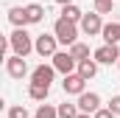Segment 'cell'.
Here are the masks:
<instances>
[{
  "label": "cell",
  "instance_id": "15",
  "mask_svg": "<svg viewBox=\"0 0 120 118\" xmlns=\"http://www.w3.org/2000/svg\"><path fill=\"white\" fill-rule=\"evenodd\" d=\"M48 93H50L48 84H39V82H31V84H28V96L34 98V101H45Z\"/></svg>",
  "mask_w": 120,
  "mask_h": 118
},
{
  "label": "cell",
  "instance_id": "9",
  "mask_svg": "<svg viewBox=\"0 0 120 118\" xmlns=\"http://www.w3.org/2000/svg\"><path fill=\"white\" fill-rule=\"evenodd\" d=\"M56 73H59V70L53 67V62H50V65L42 62V65H36V67L31 70V82H39V84H48V87H50V82H53Z\"/></svg>",
  "mask_w": 120,
  "mask_h": 118
},
{
  "label": "cell",
  "instance_id": "3",
  "mask_svg": "<svg viewBox=\"0 0 120 118\" xmlns=\"http://www.w3.org/2000/svg\"><path fill=\"white\" fill-rule=\"evenodd\" d=\"M34 51L39 54V56H53L56 51H59V39H56V34H39L36 39H34Z\"/></svg>",
  "mask_w": 120,
  "mask_h": 118
},
{
  "label": "cell",
  "instance_id": "26",
  "mask_svg": "<svg viewBox=\"0 0 120 118\" xmlns=\"http://www.w3.org/2000/svg\"><path fill=\"white\" fill-rule=\"evenodd\" d=\"M117 67H120V59H117Z\"/></svg>",
  "mask_w": 120,
  "mask_h": 118
},
{
  "label": "cell",
  "instance_id": "1",
  "mask_svg": "<svg viewBox=\"0 0 120 118\" xmlns=\"http://www.w3.org/2000/svg\"><path fill=\"white\" fill-rule=\"evenodd\" d=\"M53 34H56V39H59L61 45H73V42H78V34H81V25L78 23H73V20H64L59 17L56 20V25H53Z\"/></svg>",
  "mask_w": 120,
  "mask_h": 118
},
{
  "label": "cell",
  "instance_id": "23",
  "mask_svg": "<svg viewBox=\"0 0 120 118\" xmlns=\"http://www.w3.org/2000/svg\"><path fill=\"white\" fill-rule=\"evenodd\" d=\"M109 110H112L115 115H120V93H117V96H112V98H109Z\"/></svg>",
  "mask_w": 120,
  "mask_h": 118
},
{
  "label": "cell",
  "instance_id": "20",
  "mask_svg": "<svg viewBox=\"0 0 120 118\" xmlns=\"http://www.w3.org/2000/svg\"><path fill=\"white\" fill-rule=\"evenodd\" d=\"M95 11L98 14H112L115 11V0H95Z\"/></svg>",
  "mask_w": 120,
  "mask_h": 118
},
{
  "label": "cell",
  "instance_id": "17",
  "mask_svg": "<svg viewBox=\"0 0 120 118\" xmlns=\"http://www.w3.org/2000/svg\"><path fill=\"white\" fill-rule=\"evenodd\" d=\"M34 118H59V107H53V104H39L36 113H34Z\"/></svg>",
  "mask_w": 120,
  "mask_h": 118
},
{
  "label": "cell",
  "instance_id": "13",
  "mask_svg": "<svg viewBox=\"0 0 120 118\" xmlns=\"http://www.w3.org/2000/svg\"><path fill=\"white\" fill-rule=\"evenodd\" d=\"M75 70H78V73L90 82V79H95V73H98V62H95V59H81Z\"/></svg>",
  "mask_w": 120,
  "mask_h": 118
},
{
  "label": "cell",
  "instance_id": "10",
  "mask_svg": "<svg viewBox=\"0 0 120 118\" xmlns=\"http://www.w3.org/2000/svg\"><path fill=\"white\" fill-rule=\"evenodd\" d=\"M78 110H81V113H95V110H101V96H98V93H87V90H84V93H81V96H78Z\"/></svg>",
  "mask_w": 120,
  "mask_h": 118
},
{
  "label": "cell",
  "instance_id": "25",
  "mask_svg": "<svg viewBox=\"0 0 120 118\" xmlns=\"http://www.w3.org/2000/svg\"><path fill=\"white\" fill-rule=\"evenodd\" d=\"M56 3H59V6H67V3H73V0H56Z\"/></svg>",
  "mask_w": 120,
  "mask_h": 118
},
{
  "label": "cell",
  "instance_id": "19",
  "mask_svg": "<svg viewBox=\"0 0 120 118\" xmlns=\"http://www.w3.org/2000/svg\"><path fill=\"white\" fill-rule=\"evenodd\" d=\"M78 113H81V110H78V104H67V101L59 104V118H75Z\"/></svg>",
  "mask_w": 120,
  "mask_h": 118
},
{
  "label": "cell",
  "instance_id": "5",
  "mask_svg": "<svg viewBox=\"0 0 120 118\" xmlns=\"http://www.w3.org/2000/svg\"><path fill=\"white\" fill-rule=\"evenodd\" d=\"M50 59H53V67H56L59 73H64V76H67V73H73V70L78 67V59L73 56L70 51H56Z\"/></svg>",
  "mask_w": 120,
  "mask_h": 118
},
{
  "label": "cell",
  "instance_id": "2",
  "mask_svg": "<svg viewBox=\"0 0 120 118\" xmlns=\"http://www.w3.org/2000/svg\"><path fill=\"white\" fill-rule=\"evenodd\" d=\"M8 42H11V51L20 54V56H28L31 51H34V39H31V34L25 28H14L8 34Z\"/></svg>",
  "mask_w": 120,
  "mask_h": 118
},
{
  "label": "cell",
  "instance_id": "12",
  "mask_svg": "<svg viewBox=\"0 0 120 118\" xmlns=\"http://www.w3.org/2000/svg\"><path fill=\"white\" fill-rule=\"evenodd\" d=\"M101 37H103V42H109V45H117V42H120V23H103Z\"/></svg>",
  "mask_w": 120,
  "mask_h": 118
},
{
  "label": "cell",
  "instance_id": "14",
  "mask_svg": "<svg viewBox=\"0 0 120 118\" xmlns=\"http://www.w3.org/2000/svg\"><path fill=\"white\" fill-rule=\"evenodd\" d=\"M25 14H28V25H36V23L45 20V8H42L39 3H28V6H25Z\"/></svg>",
  "mask_w": 120,
  "mask_h": 118
},
{
  "label": "cell",
  "instance_id": "16",
  "mask_svg": "<svg viewBox=\"0 0 120 118\" xmlns=\"http://www.w3.org/2000/svg\"><path fill=\"white\" fill-rule=\"evenodd\" d=\"M61 17H64V20H73V23H81L84 11H81L75 3H67V6H61Z\"/></svg>",
  "mask_w": 120,
  "mask_h": 118
},
{
  "label": "cell",
  "instance_id": "21",
  "mask_svg": "<svg viewBox=\"0 0 120 118\" xmlns=\"http://www.w3.org/2000/svg\"><path fill=\"white\" fill-rule=\"evenodd\" d=\"M8 118H31V113L22 104H14V107H8Z\"/></svg>",
  "mask_w": 120,
  "mask_h": 118
},
{
  "label": "cell",
  "instance_id": "18",
  "mask_svg": "<svg viewBox=\"0 0 120 118\" xmlns=\"http://www.w3.org/2000/svg\"><path fill=\"white\" fill-rule=\"evenodd\" d=\"M70 54L78 59V62H81V59H90V45H87V42H73V45H70Z\"/></svg>",
  "mask_w": 120,
  "mask_h": 118
},
{
  "label": "cell",
  "instance_id": "6",
  "mask_svg": "<svg viewBox=\"0 0 120 118\" xmlns=\"http://www.w3.org/2000/svg\"><path fill=\"white\" fill-rule=\"evenodd\" d=\"M81 34H87V37H98L101 31H103V20H101V14L98 11H90V14H84L81 17Z\"/></svg>",
  "mask_w": 120,
  "mask_h": 118
},
{
  "label": "cell",
  "instance_id": "7",
  "mask_svg": "<svg viewBox=\"0 0 120 118\" xmlns=\"http://www.w3.org/2000/svg\"><path fill=\"white\" fill-rule=\"evenodd\" d=\"M6 73H8L11 79H22V76L28 73V62H25V56L11 54V56L6 59Z\"/></svg>",
  "mask_w": 120,
  "mask_h": 118
},
{
  "label": "cell",
  "instance_id": "4",
  "mask_svg": "<svg viewBox=\"0 0 120 118\" xmlns=\"http://www.w3.org/2000/svg\"><path fill=\"white\" fill-rule=\"evenodd\" d=\"M61 90H64L67 96H81V93L87 90V79H84L78 70H73V73H67V76H64V82H61Z\"/></svg>",
  "mask_w": 120,
  "mask_h": 118
},
{
  "label": "cell",
  "instance_id": "22",
  "mask_svg": "<svg viewBox=\"0 0 120 118\" xmlns=\"http://www.w3.org/2000/svg\"><path fill=\"white\" fill-rule=\"evenodd\" d=\"M92 118H117V115H115L109 107H101V110H95V113H92Z\"/></svg>",
  "mask_w": 120,
  "mask_h": 118
},
{
  "label": "cell",
  "instance_id": "11",
  "mask_svg": "<svg viewBox=\"0 0 120 118\" xmlns=\"http://www.w3.org/2000/svg\"><path fill=\"white\" fill-rule=\"evenodd\" d=\"M8 23H11L14 28H25V25H28L25 6H11V8H8Z\"/></svg>",
  "mask_w": 120,
  "mask_h": 118
},
{
  "label": "cell",
  "instance_id": "8",
  "mask_svg": "<svg viewBox=\"0 0 120 118\" xmlns=\"http://www.w3.org/2000/svg\"><path fill=\"white\" fill-rule=\"evenodd\" d=\"M92 56H95V62H98V65H117V59H120V48L106 42V45H101V48H98Z\"/></svg>",
  "mask_w": 120,
  "mask_h": 118
},
{
  "label": "cell",
  "instance_id": "24",
  "mask_svg": "<svg viewBox=\"0 0 120 118\" xmlns=\"http://www.w3.org/2000/svg\"><path fill=\"white\" fill-rule=\"evenodd\" d=\"M75 118H92V113H78Z\"/></svg>",
  "mask_w": 120,
  "mask_h": 118
}]
</instances>
